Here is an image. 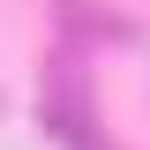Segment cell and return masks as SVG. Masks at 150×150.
<instances>
[{
  "label": "cell",
  "mask_w": 150,
  "mask_h": 150,
  "mask_svg": "<svg viewBox=\"0 0 150 150\" xmlns=\"http://www.w3.org/2000/svg\"><path fill=\"white\" fill-rule=\"evenodd\" d=\"M60 23L68 30H98V15H83V0H60ZM105 38H128V23H105Z\"/></svg>",
  "instance_id": "7a4b0ae2"
},
{
  "label": "cell",
  "mask_w": 150,
  "mask_h": 150,
  "mask_svg": "<svg viewBox=\"0 0 150 150\" xmlns=\"http://www.w3.org/2000/svg\"><path fill=\"white\" fill-rule=\"evenodd\" d=\"M38 105H45V128H53V135H60L68 150H112V143H98L90 83H83V68H75V60H53L45 90H38Z\"/></svg>",
  "instance_id": "6da1fadb"
}]
</instances>
